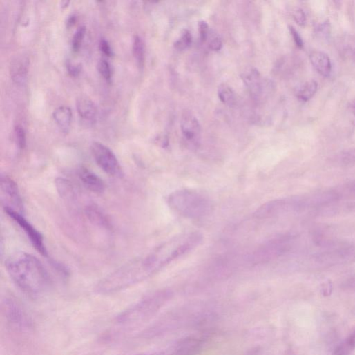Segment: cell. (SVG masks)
I'll use <instances>...</instances> for the list:
<instances>
[{
    "label": "cell",
    "mask_w": 355,
    "mask_h": 355,
    "mask_svg": "<svg viewBox=\"0 0 355 355\" xmlns=\"http://www.w3.org/2000/svg\"><path fill=\"white\" fill-rule=\"evenodd\" d=\"M6 267L15 283L28 295L39 296L50 285L47 271L31 254L19 252L11 255L6 262Z\"/></svg>",
    "instance_id": "6da1fadb"
},
{
    "label": "cell",
    "mask_w": 355,
    "mask_h": 355,
    "mask_svg": "<svg viewBox=\"0 0 355 355\" xmlns=\"http://www.w3.org/2000/svg\"><path fill=\"white\" fill-rule=\"evenodd\" d=\"M167 203L174 212L191 220L207 217L213 208L207 197L191 190L174 191L169 196Z\"/></svg>",
    "instance_id": "7a4b0ae2"
},
{
    "label": "cell",
    "mask_w": 355,
    "mask_h": 355,
    "mask_svg": "<svg viewBox=\"0 0 355 355\" xmlns=\"http://www.w3.org/2000/svg\"><path fill=\"white\" fill-rule=\"evenodd\" d=\"M310 207L309 198H287L276 200L260 207L254 213L258 219H268L299 212Z\"/></svg>",
    "instance_id": "3957f363"
},
{
    "label": "cell",
    "mask_w": 355,
    "mask_h": 355,
    "mask_svg": "<svg viewBox=\"0 0 355 355\" xmlns=\"http://www.w3.org/2000/svg\"><path fill=\"white\" fill-rule=\"evenodd\" d=\"M91 152L98 166L111 176L122 175L121 165L114 153L106 146L99 142H94Z\"/></svg>",
    "instance_id": "277c9868"
},
{
    "label": "cell",
    "mask_w": 355,
    "mask_h": 355,
    "mask_svg": "<svg viewBox=\"0 0 355 355\" xmlns=\"http://www.w3.org/2000/svg\"><path fill=\"white\" fill-rule=\"evenodd\" d=\"M1 201L4 209L23 213V205L19 188L8 175L1 176Z\"/></svg>",
    "instance_id": "5b68a950"
},
{
    "label": "cell",
    "mask_w": 355,
    "mask_h": 355,
    "mask_svg": "<svg viewBox=\"0 0 355 355\" xmlns=\"http://www.w3.org/2000/svg\"><path fill=\"white\" fill-rule=\"evenodd\" d=\"M290 238L280 237L269 241L256 251L251 260L254 263H262L276 258L287 251L290 246Z\"/></svg>",
    "instance_id": "8992f818"
},
{
    "label": "cell",
    "mask_w": 355,
    "mask_h": 355,
    "mask_svg": "<svg viewBox=\"0 0 355 355\" xmlns=\"http://www.w3.org/2000/svg\"><path fill=\"white\" fill-rule=\"evenodd\" d=\"M7 215L23 230L35 249L44 256H48L43 236L19 213L4 209Z\"/></svg>",
    "instance_id": "52a82bcc"
},
{
    "label": "cell",
    "mask_w": 355,
    "mask_h": 355,
    "mask_svg": "<svg viewBox=\"0 0 355 355\" xmlns=\"http://www.w3.org/2000/svg\"><path fill=\"white\" fill-rule=\"evenodd\" d=\"M242 79L251 95L256 99H260L266 91L270 90L271 84L265 82L256 69L247 70L243 73Z\"/></svg>",
    "instance_id": "ba28073f"
},
{
    "label": "cell",
    "mask_w": 355,
    "mask_h": 355,
    "mask_svg": "<svg viewBox=\"0 0 355 355\" xmlns=\"http://www.w3.org/2000/svg\"><path fill=\"white\" fill-rule=\"evenodd\" d=\"M181 127L184 138L193 145L200 143L202 128L198 119L190 111H185L182 113Z\"/></svg>",
    "instance_id": "9c48e42d"
},
{
    "label": "cell",
    "mask_w": 355,
    "mask_h": 355,
    "mask_svg": "<svg viewBox=\"0 0 355 355\" xmlns=\"http://www.w3.org/2000/svg\"><path fill=\"white\" fill-rule=\"evenodd\" d=\"M202 342L195 338H187L161 352L140 355H198Z\"/></svg>",
    "instance_id": "30bf717a"
},
{
    "label": "cell",
    "mask_w": 355,
    "mask_h": 355,
    "mask_svg": "<svg viewBox=\"0 0 355 355\" xmlns=\"http://www.w3.org/2000/svg\"><path fill=\"white\" fill-rule=\"evenodd\" d=\"M29 69V60L26 56L19 55L13 59L10 64V75L18 85L26 83Z\"/></svg>",
    "instance_id": "8fae6325"
},
{
    "label": "cell",
    "mask_w": 355,
    "mask_h": 355,
    "mask_svg": "<svg viewBox=\"0 0 355 355\" xmlns=\"http://www.w3.org/2000/svg\"><path fill=\"white\" fill-rule=\"evenodd\" d=\"M6 317L14 324L19 326H29L30 322L26 312L12 299H6L4 303Z\"/></svg>",
    "instance_id": "7c38bea8"
},
{
    "label": "cell",
    "mask_w": 355,
    "mask_h": 355,
    "mask_svg": "<svg viewBox=\"0 0 355 355\" xmlns=\"http://www.w3.org/2000/svg\"><path fill=\"white\" fill-rule=\"evenodd\" d=\"M311 65L317 73L327 77L332 73V66L329 56L321 51H314L309 55Z\"/></svg>",
    "instance_id": "4fadbf2b"
},
{
    "label": "cell",
    "mask_w": 355,
    "mask_h": 355,
    "mask_svg": "<svg viewBox=\"0 0 355 355\" xmlns=\"http://www.w3.org/2000/svg\"><path fill=\"white\" fill-rule=\"evenodd\" d=\"M80 180L86 189L95 193H102L105 189V185L100 178L86 168H82L79 171Z\"/></svg>",
    "instance_id": "5bb4252c"
},
{
    "label": "cell",
    "mask_w": 355,
    "mask_h": 355,
    "mask_svg": "<svg viewBox=\"0 0 355 355\" xmlns=\"http://www.w3.org/2000/svg\"><path fill=\"white\" fill-rule=\"evenodd\" d=\"M77 109L79 115L89 122H95L97 116V109L94 102L88 97L81 96L77 100Z\"/></svg>",
    "instance_id": "9a60e30c"
},
{
    "label": "cell",
    "mask_w": 355,
    "mask_h": 355,
    "mask_svg": "<svg viewBox=\"0 0 355 355\" xmlns=\"http://www.w3.org/2000/svg\"><path fill=\"white\" fill-rule=\"evenodd\" d=\"M337 46L342 56L355 63V35H347L341 37L338 40Z\"/></svg>",
    "instance_id": "2e32d148"
},
{
    "label": "cell",
    "mask_w": 355,
    "mask_h": 355,
    "mask_svg": "<svg viewBox=\"0 0 355 355\" xmlns=\"http://www.w3.org/2000/svg\"><path fill=\"white\" fill-rule=\"evenodd\" d=\"M53 117L60 129L68 133L70 128L73 113L71 109L66 106L57 108L53 113Z\"/></svg>",
    "instance_id": "e0dca14e"
},
{
    "label": "cell",
    "mask_w": 355,
    "mask_h": 355,
    "mask_svg": "<svg viewBox=\"0 0 355 355\" xmlns=\"http://www.w3.org/2000/svg\"><path fill=\"white\" fill-rule=\"evenodd\" d=\"M318 85L316 81L311 80L300 86L296 93L298 99L303 102L310 100L316 93Z\"/></svg>",
    "instance_id": "ac0fdd59"
},
{
    "label": "cell",
    "mask_w": 355,
    "mask_h": 355,
    "mask_svg": "<svg viewBox=\"0 0 355 355\" xmlns=\"http://www.w3.org/2000/svg\"><path fill=\"white\" fill-rule=\"evenodd\" d=\"M86 214L90 220L94 224L106 229L110 227L108 220L97 207L95 206L88 207L86 209Z\"/></svg>",
    "instance_id": "d6986e66"
},
{
    "label": "cell",
    "mask_w": 355,
    "mask_h": 355,
    "mask_svg": "<svg viewBox=\"0 0 355 355\" xmlns=\"http://www.w3.org/2000/svg\"><path fill=\"white\" fill-rule=\"evenodd\" d=\"M133 54L140 68H142L145 61V45L140 36H135L133 43Z\"/></svg>",
    "instance_id": "ffe728a7"
},
{
    "label": "cell",
    "mask_w": 355,
    "mask_h": 355,
    "mask_svg": "<svg viewBox=\"0 0 355 355\" xmlns=\"http://www.w3.org/2000/svg\"><path fill=\"white\" fill-rule=\"evenodd\" d=\"M355 349V330L335 349L333 355H350Z\"/></svg>",
    "instance_id": "44dd1931"
},
{
    "label": "cell",
    "mask_w": 355,
    "mask_h": 355,
    "mask_svg": "<svg viewBox=\"0 0 355 355\" xmlns=\"http://www.w3.org/2000/svg\"><path fill=\"white\" fill-rule=\"evenodd\" d=\"M218 96L224 104L233 107L236 104V97L233 89L227 84H223L219 86Z\"/></svg>",
    "instance_id": "7402d4cb"
},
{
    "label": "cell",
    "mask_w": 355,
    "mask_h": 355,
    "mask_svg": "<svg viewBox=\"0 0 355 355\" xmlns=\"http://www.w3.org/2000/svg\"><path fill=\"white\" fill-rule=\"evenodd\" d=\"M57 189L61 197L66 200H73L75 197V191L71 184L64 179L57 180Z\"/></svg>",
    "instance_id": "603a6c76"
},
{
    "label": "cell",
    "mask_w": 355,
    "mask_h": 355,
    "mask_svg": "<svg viewBox=\"0 0 355 355\" xmlns=\"http://www.w3.org/2000/svg\"><path fill=\"white\" fill-rule=\"evenodd\" d=\"M193 44V36L189 30H184L181 37L174 44V48L179 51L188 50Z\"/></svg>",
    "instance_id": "cb8c5ba5"
},
{
    "label": "cell",
    "mask_w": 355,
    "mask_h": 355,
    "mask_svg": "<svg viewBox=\"0 0 355 355\" xmlns=\"http://www.w3.org/2000/svg\"><path fill=\"white\" fill-rule=\"evenodd\" d=\"M86 28L82 26L75 32L73 39V49L74 52H78L79 51L86 35Z\"/></svg>",
    "instance_id": "d4e9b609"
},
{
    "label": "cell",
    "mask_w": 355,
    "mask_h": 355,
    "mask_svg": "<svg viewBox=\"0 0 355 355\" xmlns=\"http://www.w3.org/2000/svg\"><path fill=\"white\" fill-rule=\"evenodd\" d=\"M15 133L19 147L24 149L27 144L26 132L24 128L21 125H17L15 128Z\"/></svg>",
    "instance_id": "484cf974"
},
{
    "label": "cell",
    "mask_w": 355,
    "mask_h": 355,
    "mask_svg": "<svg viewBox=\"0 0 355 355\" xmlns=\"http://www.w3.org/2000/svg\"><path fill=\"white\" fill-rule=\"evenodd\" d=\"M98 70L101 75L107 81H110L112 77V71L109 63L106 60H101L98 64Z\"/></svg>",
    "instance_id": "4316f807"
},
{
    "label": "cell",
    "mask_w": 355,
    "mask_h": 355,
    "mask_svg": "<svg viewBox=\"0 0 355 355\" xmlns=\"http://www.w3.org/2000/svg\"><path fill=\"white\" fill-rule=\"evenodd\" d=\"M293 18L296 23L300 26H305V25L306 24V16L301 9H296L294 12Z\"/></svg>",
    "instance_id": "83f0119b"
},
{
    "label": "cell",
    "mask_w": 355,
    "mask_h": 355,
    "mask_svg": "<svg viewBox=\"0 0 355 355\" xmlns=\"http://www.w3.org/2000/svg\"><path fill=\"white\" fill-rule=\"evenodd\" d=\"M289 32L291 33V35L292 36V38L294 39V41L296 44V46L302 49L304 47V42L300 37V34L298 32V31L292 26L289 27Z\"/></svg>",
    "instance_id": "f1b7e54d"
},
{
    "label": "cell",
    "mask_w": 355,
    "mask_h": 355,
    "mask_svg": "<svg viewBox=\"0 0 355 355\" xmlns=\"http://www.w3.org/2000/svg\"><path fill=\"white\" fill-rule=\"evenodd\" d=\"M209 27L205 21H200L199 23V32L202 42L207 41L209 36Z\"/></svg>",
    "instance_id": "f546056e"
},
{
    "label": "cell",
    "mask_w": 355,
    "mask_h": 355,
    "mask_svg": "<svg viewBox=\"0 0 355 355\" xmlns=\"http://www.w3.org/2000/svg\"><path fill=\"white\" fill-rule=\"evenodd\" d=\"M99 50L106 57L113 56V50L108 42L105 39H101L99 41Z\"/></svg>",
    "instance_id": "4dcf8cb0"
},
{
    "label": "cell",
    "mask_w": 355,
    "mask_h": 355,
    "mask_svg": "<svg viewBox=\"0 0 355 355\" xmlns=\"http://www.w3.org/2000/svg\"><path fill=\"white\" fill-rule=\"evenodd\" d=\"M223 47V43L220 38L215 37L214 38L209 44V48L211 50L215 52H218L222 50Z\"/></svg>",
    "instance_id": "1f68e13d"
},
{
    "label": "cell",
    "mask_w": 355,
    "mask_h": 355,
    "mask_svg": "<svg viewBox=\"0 0 355 355\" xmlns=\"http://www.w3.org/2000/svg\"><path fill=\"white\" fill-rule=\"evenodd\" d=\"M68 70L71 76L77 77L81 73V66L69 63L68 64Z\"/></svg>",
    "instance_id": "d6a6232c"
},
{
    "label": "cell",
    "mask_w": 355,
    "mask_h": 355,
    "mask_svg": "<svg viewBox=\"0 0 355 355\" xmlns=\"http://www.w3.org/2000/svg\"><path fill=\"white\" fill-rule=\"evenodd\" d=\"M347 113L351 123L355 126V99L349 102L347 106Z\"/></svg>",
    "instance_id": "836d02e7"
},
{
    "label": "cell",
    "mask_w": 355,
    "mask_h": 355,
    "mask_svg": "<svg viewBox=\"0 0 355 355\" xmlns=\"http://www.w3.org/2000/svg\"><path fill=\"white\" fill-rule=\"evenodd\" d=\"M344 287L355 290V277L352 278L344 283Z\"/></svg>",
    "instance_id": "e575fe53"
},
{
    "label": "cell",
    "mask_w": 355,
    "mask_h": 355,
    "mask_svg": "<svg viewBox=\"0 0 355 355\" xmlns=\"http://www.w3.org/2000/svg\"><path fill=\"white\" fill-rule=\"evenodd\" d=\"M76 21H77L76 16L72 15L71 17H70V18L68 19V22H67L68 28H70V27L73 26L75 24Z\"/></svg>",
    "instance_id": "d590c367"
}]
</instances>
